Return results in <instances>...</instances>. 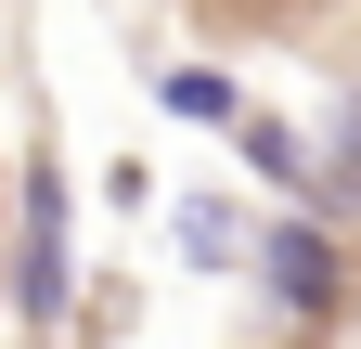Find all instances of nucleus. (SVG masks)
Segmentation results:
<instances>
[{"instance_id":"f257e3e1","label":"nucleus","mask_w":361,"mask_h":349,"mask_svg":"<svg viewBox=\"0 0 361 349\" xmlns=\"http://www.w3.org/2000/svg\"><path fill=\"white\" fill-rule=\"evenodd\" d=\"M65 182L52 168H26V259H13V311L26 324H65Z\"/></svg>"},{"instance_id":"f03ea898","label":"nucleus","mask_w":361,"mask_h":349,"mask_svg":"<svg viewBox=\"0 0 361 349\" xmlns=\"http://www.w3.org/2000/svg\"><path fill=\"white\" fill-rule=\"evenodd\" d=\"M245 259L271 272L284 311H336V233L323 220H284V233H245Z\"/></svg>"},{"instance_id":"7ed1b4c3","label":"nucleus","mask_w":361,"mask_h":349,"mask_svg":"<svg viewBox=\"0 0 361 349\" xmlns=\"http://www.w3.org/2000/svg\"><path fill=\"white\" fill-rule=\"evenodd\" d=\"M233 143H245V168H258V182H284V194L310 182V168H323V155L297 143V129H271V117H233Z\"/></svg>"},{"instance_id":"20e7f679","label":"nucleus","mask_w":361,"mask_h":349,"mask_svg":"<svg viewBox=\"0 0 361 349\" xmlns=\"http://www.w3.org/2000/svg\"><path fill=\"white\" fill-rule=\"evenodd\" d=\"M180 246H194L207 272H233V259H245V220H233L219 194H194V207H180Z\"/></svg>"},{"instance_id":"39448f33","label":"nucleus","mask_w":361,"mask_h":349,"mask_svg":"<svg viewBox=\"0 0 361 349\" xmlns=\"http://www.w3.org/2000/svg\"><path fill=\"white\" fill-rule=\"evenodd\" d=\"M168 117H194V129H233V117H245V91H233V78H207V65H180V78H168Z\"/></svg>"},{"instance_id":"423d86ee","label":"nucleus","mask_w":361,"mask_h":349,"mask_svg":"<svg viewBox=\"0 0 361 349\" xmlns=\"http://www.w3.org/2000/svg\"><path fill=\"white\" fill-rule=\"evenodd\" d=\"M336 143H348V168H361V91H348V104H336Z\"/></svg>"}]
</instances>
